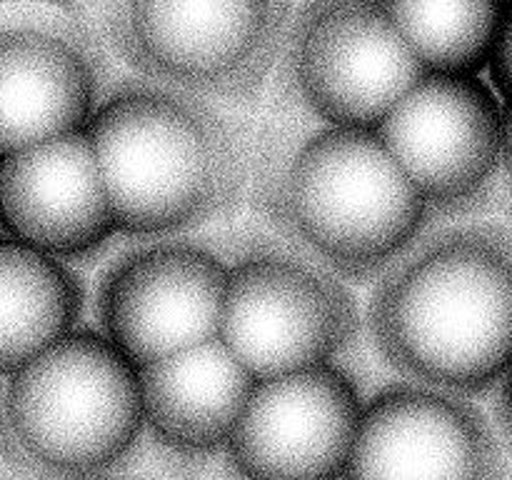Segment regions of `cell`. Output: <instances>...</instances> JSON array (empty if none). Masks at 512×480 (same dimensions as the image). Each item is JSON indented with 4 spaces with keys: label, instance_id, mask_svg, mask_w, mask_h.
<instances>
[{
    "label": "cell",
    "instance_id": "1",
    "mask_svg": "<svg viewBox=\"0 0 512 480\" xmlns=\"http://www.w3.org/2000/svg\"><path fill=\"white\" fill-rule=\"evenodd\" d=\"M248 203L253 220L280 240L345 283L370 288L440 228L375 130L273 108L255 128Z\"/></svg>",
    "mask_w": 512,
    "mask_h": 480
},
{
    "label": "cell",
    "instance_id": "2",
    "mask_svg": "<svg viewBox=\"0 0 512 480\" xmlns=\"http://www.w3.org/2000/svg\"><path fill=\"white\" fill-rule=\"evenodd\" d=\"M365 340L405 383L493 395L512 365V223L425 235L370 288Z\"/></svg>",
    "mask_w": 512,
    "mask_h": 480
},
{
    "label": "cell",
    "instance_id": "3",
    "mask_svg": "<svg viewBox=\"0 0 512 480\" xmlns=\"http://www.w3.org/2000/svg\"><path fill=\"white\" fill-rule=\"evenodd\" d=\"M88 135L120 235L190 238L248 203L255 128L233 110L128 73Z\"/></svg>",
    "mask_w": 512,
    "mask_h": 480
},
{
    "label": "cell",
    "instance_id": "4",
    "mask_svg": "<svg viewBox=\"0 0 512 480\" xmlns=\"http://www.w3.org/2000/svg\"><path fill=\"white\" fill-rule=\"evenodd\" d=\"M145 453L143 380L98 328H80L5 378L3 480L123 473Z\"/></svg>",
    "mask_w": 512,
    "mask_h": 480
},
{
    "label": "cell",
    "instance_id": "5",
    "mask_svg": "<svg viewBox=\"0 0 512 480\" xmlns=\"http://www.w3.org/2000/svg\"><path fill=\"white\" fill-rule=\"evenodd\" d=\"M210 235L228 260L220 340L255 380L348 365L365 340L353 285L258 220Z\"/></svg>",
    "mask_w": 512,
    "mask_h": 480
},
{
    "label": "cell",
    "instance_id": "6",
    "mask_svg": "<svg viewBox=\"0 0 512 480\" xmlns=\"http://www.w3.org/2000/svg\"><path fill=\"white\" fill-rule=\"evenodd\" d=\"M88 8L130 73L235 113L258 108L273 85L295 5L105 0Z\"/></svg>",
    "mask_w": 512,
    "mask_h": 480
},
{
    "label": "cell",
    "instance_id": "7",
    "mask_svg": "<svg viewBox=\"0 0 512 480\" xmlns=\"http://www.w3.org/2000/svg\"><path fill=\"white\" fill-rule=\"evenodd\" d=\"M428 70L383 3L295 5L270 108L335 128L378 130Z\"/></svg>",
    "mask_w": 512,
    "mask_h": 480
},
{
    "label": "cell",
    "instance_id": "8",
    "mask_svg": "<svg viewBox=\"0 0 512 480\" xmlns=\"http://www.w3.org/2000/svg\"><path fill=\"white\" fill-rule=\"evenodd\" d=\"M80 5L0 3V155L85 133L118 80Z\"/></svg>",
    "mask_w": 512,
    "mask_h": 480
},
{
    "label": "cell",
    "instance_id": "9",
    "mask_svg": "<svg viewBox=\"0 0 512 480\" xmlns=\"http://www.w3.org/2000/svg\"><path fill=\"white\" fill-rule=\"evenodd\" d=\"M228 260L213 235L135 240L95 280V328L138 368L220 338Z\"/></svg>",
    "mask_w": 512,
    "mask_h": 480
},
{
    "label": "cell",
    "instance_id": "10",
    "mask_svg": "<svg viewBox=\"0 0 512 480\" xmlns=\"http://www.w3.org/2000/svg\"><path fill=\"white\" fill-rule=\"evenodd\" d=\"M505 103L478 75H428L375 133L440 225L500 203Z\"/></svg>",
    "mask_w": 512,
    "mask_h": 480
},
{
    "label": "cell",
    "instance_id": "11",
    "mask_svg": "<svg viewBox=\"0 0 512 480\" xmlns=\"http://www.w3.org/2000/svg\"><path fill=\"white\" fill-rule=\"evenodd\" d=\"M368 398L350 365L258 380L220 470L228 480H343Z\"/></svg>",
    "mask_w": 512,
    "mask_h": 480
},
{
    "label": "cell",
    "instance_id": "12",
    "mask_svg": "<svg viewBox=\"0 0 512 480\" xmlns=\"http://www.w3.org/2000/svg\"><path fill=\"white\" fill-rule=\"evenodd\" d=\"M343 480H512V460L475 400L398 380L368 398Z\"/></svg>",
    "mask_w": 512,
    "mask_h": 480
},
{
    "label": "cell",
    "instance_id": "13",
    "mask_svg": "<svg viewBox=\"0 0 512 480\" xmlns=\"http://www.w3.org/2000/svg\"><path fill=\"white\" fill-rule=\"evenodd\" d=\"M0 213V233L73 265L120 233L88 130L0 155Z\"/></svg>",
    "mask_w": 512,
    "mask_h": 480
},
{
    "label": "cell",
    "instance_id": "14",
    "mask_svg": "<svg viewBox=\"0 0 512 480\" xmlns=\"http://www.w3.org/2000/svg\"><path fill=\"white\" fill-rule=\"evenodd\" d=\"M145 453L170 480L218 470L258 380L223 340L140 368Z\"/></svg>",
    "mask_w": 512,
    "mask_h": 480
},
{
    "label": "cell",
    "instance_id": "15",
    "mask_svg": "<svg viewBox=\"0 0 512 480\" xmlns=\"http://www.w3.org/2000/svg\"><path fill=\"white\" fill-rule=\"evenodd\" d=\"M0 365L13 375L80 330L88 285L78 265L0 233Z\"/></svg>",
    "mask_w": 512,
    "mask_h": 480
},
{
    "label": "cell",
    "instance_id": "16",
    "mask_svg": "<svg viewBox=\"0 0 512 480\" xmlns=\"http://www.w3.org/2000/svg\"><path fill=\"white\" fill-rule=\"evenodd\" d=\"M428 75H478L490 65L508 5L490 0L383 3Z\"/></svg>",
    "mask_w": 512,
    "mask_h": 480
},
{
    "label": "cell",
    "instance_id": "17",
    "mask_svg": "<svg viewBox=\"0 0 512 480\" xmlns=\"http://www.w3.org/2000/svg\"><path fill=\"white\" fill-rule=\"evenodd\" d=\"M490 85L500 95L503 103H512V5L505 10L503 25L495 38L493 55H490Z\"/></svg>",
    "mask_w": 512,
    "mask_h": 480
},
{
    "label": "cell",
    "instance_id": "18",
    "mask_svg": "<svg viewBox=\"0 0 512 480\" xmlns=\"http://www.w3.org/2000/svg\"><path fill=\"white\" fill-rule=\"evenodd\" d=\"M490 415H493L495 425H498V433L512 460V365L508 373H505V378L500 380L498 390L493 393V413Z\"/></svg>",
    "mask_w": 512,
    "mask_h": 480
},
{
    "label": "cell",
    "instance_id": "19",
    "mask_svg": "<svg viewBox=\"0 0 512 480\" xmlns=\"http://www.w3.org/2000/svg\"><path fill=\"white\" fill-rule=\"evenodd\" d=\"M498 208L512 220V103H505L503 118V173H500Z\"/></svg>",
    "mask_w": 512,
    "mask_h": 480
},
{
    "label": "cell",
    "instance_id": "20",
    "mask_svg": "<svg viewBox=\"0 0 512 480\" xmlns=\"http://www.w3.org/2000/svg\"><path fill=\"white\" fill-rule=\"evenodd\" d=\"M83 480H153V478H143V475H133V473H128V470H123V473L98 475V478H83Z\"/></svg>",
    "mask_w": 512,
    "mask_h": 480
}]
</instances>
